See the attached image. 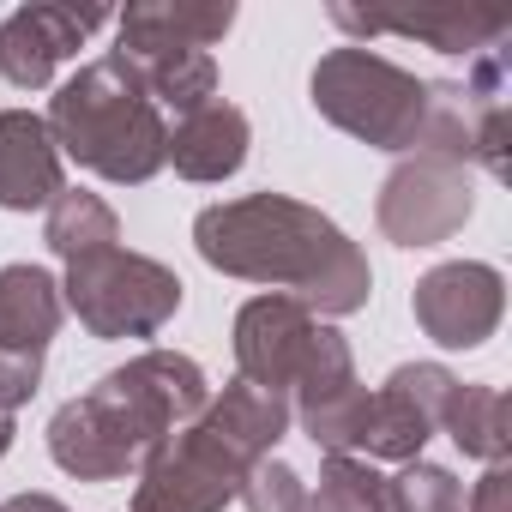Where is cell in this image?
<instances>
[{
  "label": "cell",
  "instance_id": "obj_1",
  "mask_svg": "<svg viewBox=\"0 0 512 512\" xmlns=\"http://www.w3.org/2000/svg\"><path fill=\"white\" fill-rule=\"evenodd\" d=\"M199 260L241 284H272L314 320H344L368 308V253L320 211L290 193H241L193 217Z\"/></svg>",
  "mask_w": 512,
  "mask_h": 512
},
{
  "label": "cell",
  "instance_id": "obj_2",
  "mask_svg": "<svg viewBox=\"0 0 512 512\" xmlns=\"http://www.w3.org/2000/svg\"><path fill=\"white\" fill-rule=\"evenodd\" d=\"M211 398V380L181 350H139L133 362L109 368L91 392L67 398L49 416V458L79 482H121L187 428Z\"/></svg>",
  "mask_w": 512,
  "mask_h": 512
},
{
  "label": "cell",
  "instance_id": "obj_3",
  "mask_svg": "<svg viewBox=\"0 0 512 512\" xmlns=\"http://www.w3.org/2000/svg\"><path fill=\"white\" fill-rule=\"evenodd\" d=\"M290 404L229 380L223 392L205 398V410L175 428L145 464H139V488H133V512H223L247 470L272 458L278 440L290 434Z\"/></svg>",
  "mask_w": 512,
  "mask_h": 512
},
{
  "label": "cell",
  "instance_id": "obj_4",
  "mask_svg": "<svg viewBox=\"0 0 512 512\" xmlns=\"http://www.w3.org/2000/svg\"><path fill=\"white\" fill-rule=\"evenodd\" d=\"M49 139L61 157H73L79 169L139 187L163 169L169 151V121L163 109L145 97V85L133 79V67L121 55H97L85 61L55 97H49Z\"/></svg>",
  "mask_w": 512,
  "mask_h": 512
},
{
  "label": "cell",
  "instance_id": "obj_5",
  "mask_svg": "<svg viewBox=\"0 0 512 512\" xmlns=\"http://www.w3.org/2000/svg\"><path fill=\"white\" fill-rule=\"evenodd\" d=\"M229 344H235V380L284 398L290 416L356 386V356H350L344 332H332L290 296H253L235 314Z\"/></svg>",
  "mask_w": 512,
  "mask_h": 512
},
{
  "label": "cell",
  "instance_id": "obj_6",
  "mask_svg": "<svg viewBox=\"0 0 512 512\" xmlns=\"http://www.w3.org/2000/svg\"><path fill=\"white\" fill-rule=\"evenodd\" d=\"M308 103L350 139L374 145V151H398L416 157L422 133H428V109H434V79H416L410 67L344 43L326 49L308 73Z\"/></svg>",
  "mask_w": 512,
  "mask_h": 512
},
{
  "label": "cell",
  "instance_id": "obj_7",
  "mask_svg": "<svg viewBox=\"0 0 512 512\" xmlns=\"http://www.w3.org/2000/svg\"><path fill=\"white\" fill-rule=\"evenodd\" d=\"M181 296H187V284L163 260L133 253L121 241L85 253V260H73L67 266V284H61V302L103 344H115V338H157L175 320Z\"/></svg>",
  "mask_w": 512,
  "mask_h": 512
},
{
  "label": "cell",
  "instance_id": "obj_8",
  "mask_svg": "<svg viewBox=\"0 0 512 512\" xmlns=\"http://www.w3.org/2000/svg\"><path fill=\"white\" fill-rule=\"evenodd\" d=\"M476 211V175L470 163L458 157H404L386 181H380V199H374V223L386 241L398 247H440L452 241Z\"/></svg>",
  "mask_w": 512,
  "mask_h": 512
},
{
  "label": "cell",
  "instance_id": "obj_9",
  "mask_svg": "<svg viewBox=\"0 0 512 512\" xmlns=\"http://www.w3.org/2000/svg\"><path fill=\"white\" fill-rule=\"evenodd\" d=\"M458 392V374L440 362H404L386 374L380 392H368V422L356 440V458H386V464H410L422 458V446L440 434V416Z\"/></svg>",
  "mask_w": 512,
  "mask_h": 512
},
{
  "label": "cell",
  "instance_id": "obj_10",
  "mask_svg": "<svg viewBox=\"0 0 512 512\" xmlns=\"http://www.w3.org/2000/svg\"><path fill=\"white\" fill-rule=\"evenodd\" d=\"M410 314L440 350H476L494 338V326L506 314V278L488 260H446L416 278Z\"/></svg>",
  "mask_w": 512,
  "mask_h": 512
},
{
  "label": "cell",
  "instance_id": "obj_11",
  "mask_svg": "<svg viewBox=\"0 0 512 512\" xmlns=\"http://www.w3.org/2000/svg\"><path fill=\"white\" fill-rule=\"evenodd\" d=\"M109 25V7H19L0 19V79L19 91L55 85V73Z\"/></svg>",
  "mask_w": 512,
  "mask_h": 512
},
{
  "label": "cell",
  "instance_id": "obj_12",
  "mask_svg": "<svg viewBox=\"0 0 512 512\" xmlns=\"http://www.w3.org/2000/svg\"><path fill=\"white\" fill-rule=\"evenodd\" d=\"M67 193V157L49 139V121L31 109L0 115V211H49Z\"/></svg>",
  "mask_w": 512,
  "mask_h": 512
},
{
  "label": "cell",
  "instance_id": "obj_13",
  "mask_svg": "<svg viewBox=\"0 0 512 512\" xmlns=\"http://www.w3.org/2000/svg\"><path fill=\"white\" fill-rule=\"evenodd\" d=\"M247 145H253V127L235 103L211 97L205 109L181 115L169 127V151L163 163H175L181 181H229L241 163H247Z\"/></svg>",
  "mask_w": 512,
  "mask_h": 512
},
{
  "label": "cell",
  "instance_id": "obj_14",
  "mask_svg": "<svg viewBox=\"0 0 512 512\" xmlns=\"http://www.w3.org/2000/svg\"><path fill=\"white\" fill-rule=\"evenodd\" d=\"M235 25V7L229 0H139L115 19V49L133 55V49H205L223 43Z\"/></svg>",
  "mask_w": 512,
  "mask_h": 512
},
{
  "label": "cell",
  "instance_id": "obj_15",
  "mask_svg": "<svg viewBox=\"0 0 512 512\" xmlns=\"http://www.w3.org/2000/svg\"><path fill=\"white\" fill-rule=\"evenodd\" d=\"M61 284L55 272L43 266H0V356H25V362H43V350L55 344L61 332Z\"/></svg>",
  "mask_w": 512,
  "mask_h": 512
},
{
  "label": "cell",
  "instance_id": "obj_16",
  "mask_svg": "<svg viewBox=\"0 0 512 512\" xmlns=\"http://www.w3.org/2000/svg\"><path fill=\"white\" fill-rule=\"evenodd\" d=\"M332 25L350 37H410L428 43L440 55H482L494 43H506L512 19L506 13H416V19H368L356 7H332Z\"/></svg>",
  "mask_w": 512,
  "mask_h": 512
},
{
  "label": "cell",
  "instance_id": "obj_17",
  "mask_svg": "<svg viewBox=\"0 0 512 512\" xmlns=\"http://www.w3.org/2000/svg\"><path fill=\"white\" fill-rule=\"evenodd\" d=\"M109 55H121V49H109ZM121 61L133 67V79L145 85V97L157 109H175V121L217 97V61L205 49H133Z\"/></svg>",
  "mask_w": 512,
  "mask_h": 512
},
{
  "label": "cell",
  "instance_id": "obj_18",
  "mask_svg": "<svg viewBox=\"0 0 512 512\" xmlns=\"http://www.w3.org/2000/svg\"><path fill=\"white\" fill-rule=\"evenodd\" d=\"M440 434H452V446L464 458L506 464V446H512V434H506V392L500 386H464L458 380V392H452V404L440 416Z\"/></svg>",
  "mask_w": 512,
  "mask_h": 512
},
{
  "label": "cell",
  "instance_id": "obj_19",
  "mask_svg": "<svg viewBox=\"0 0 512 512\" xmlns=\"http://www.w3.org/2000/svg\"><path fill=\"white\" fill-rule=\"evenodd\" d=\"M43 241H49L61 260L73 266V260H85V253H97V247H115V241H121V217H115V205H109L103 193L67 187V193L49 205V217H43Z\"/></svg>",
  "mask_w": 512,
  "mask_h": 512
},
{
  "label": "cell",
  "instance_id": "obj_20",
  "mask_svg": "<svg viewBox=\"0 0 512 512\" xmlns=\"http://www.w3.org/2000/svg\"><path fill=\"white\" fill-rule=\"evenodd\" d=\"M314 512H392L386 506V476L368 458H344L332 452L320 464V488H308Z\"/></svg>",
  "mask_w": 512,
  "mask_h": 512
},
{
  "label": "cell",
  "instance_id": "obj_21",
  "mask_svg": "<svg viewBox=\"0 0 512 512\" xmlns=\"http://www.w3.org/2000/svg\"><path fill=\"white\" fill-rule=\"evenodd\" d=\"M386 506L392 512H464V482L446 464L410 458L398 464V476H386Z\"/></svg>",
  "mask_w": 512,
  "mask_h": 512
},
{
  "label": "cell",
  "instance_id": "obj_22",
  "mask_svg": "<svg viewBox=\"0 0 512 512\" xmlns=\"http://www.w3.org/2000/svg\"><path fill=\"white\" fill-rule=\"evenodd\" d=\"M247 512H314V500H308V482L284 464V458H260L247 470V482H241V494H235Z\"/></svg>",
  "mask_w": 512,
  "mask_h": 512
},
{
  "label": "cell",
  "instance_id": "obj_23",
  "mask_svg": "<svg viewBox=\"0 0 512 512\" xmlns=\"http://www.w3.org/2000/svg\"><path fill=\"white\" fill-rule=\"evenodd\" d=\"M43 386V362H25V356H0V416H13L19 404H31Z\"/></svg>",
  "mask_w": 512,
  "mask_h": 512
},
{
  "label": "cell",
  "instance_id": "obj_24",
  "mask_svg": "<svg viewBox=\"0 0 512 512\" xmlns=\"http://www.w3.org/2000/svg\"><path fill=\"white\" fill-rule=\"evenodd\" d=\"M506 506H512V470H506V464H488L482 482L470 488L464 512H506Z\"/></svg>",
  "mask_w": 512,
  "mask_h": 512
},
{
  "label": "cell",
  "instance_id": "obj_25",
  "mask_svg": "<svg viewBox=\"0 0 512 512\" xmlns=\"http://www.w3.org/2000/svg\"><path fill=\"white\" fill-rule=\"evenodd\" d=\"M0 512H67L55 494H13L7 506H0Z\"/></svg>",
  "mask_w": 512,
  "mask_h": 512
},
{
  "label": "cell",
  "instance_id": "obj_26",
  "mask_svg": "<svg viewBox=\"0 0 512 512\" xmlns=\"http://www.w3.org/2000/svg\"><path fill=\"white\" fill-rule=\"evenodd\" d=\"M13 452V416H0V458Z\"/></svg>",
  "mask_w": 512,
  "mask_h": 512
}]
</instances>
